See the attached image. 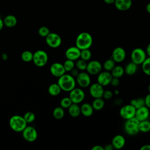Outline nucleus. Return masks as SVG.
<instances>
[{"label":"nucleus","instance_id":"f257e3e1","mask_svg":"<svg viewBox=\"0 0 150 150\" xmlns=\"http://www.w3.org/2000/svg\"><path fill=\"white\" fill-rule=\"evenodd\" d=\"M62 90L64 91H70L76 86V80L73 76L71 74H64L62 76L59 77L57 83Z\"/></svg>","mask_w":150,"mask_h":150},{"label":"nucleus","instance_id":"2eb2a0df","mask_svg":"<svg viewBox=\"0 0 150 150\" xmlns=\"http://www.w3.org/2000/svg\"><path fill=\"white\" fill-rule=\"evenodd\" d=\"M112 59L117 63H120L124 60L126 57L125 50L121 47H115L112 52Z\"/></svg>","mask_w":150,"mask_h":150},{"label":"nucleus","instance_id":"cd10ccee","mask_svg":"<svg viewBox=\"0 0 150 150\" xmlns=\"http://www.w3.org/2000/svg\"><path fill=\"white\" fill-rule=\"evenodd\" d=\"M139 130L142 132H148L150 131V121L147 120L139 121L138 125Z\"/></svg>","mask_w":150,"mask_h":150},{"label":"nucleus","instance_id":"dca6fc26","mask_svg":"<svg viewBox=\"0 0 150 150\" xmlns=\"http://www.w3.org/2000/svg\"><path fill=\"white\" fill-rule=\"evenodd\" d=\"M50 71L53 76L56 77H59L66 73L63 64L58 62L54 63L50 66Z\"/></svg>","mask_w":150,"mask_h":150},{"label":"nucleus","instance_id":"1a4fd4ad","mask_svg":"<svg viewBox=\"0 0 150 150\" xmlns=\"http://www.w3.org/2000/svg\"><path fill=\"white\" fill-rule=\"evenodd\" d=\"M22 132L23 138L28 142H33L38 138L37 131L32 126H26Z\"/></svg>","mask_w":150,"mask_h":150},{"label":"nucleus","instance_id":"4468645a","mask_svg":"<svg viewBox=\"0 0 150 150\" xmlns=\"http://www.w3.org/2000/svg\"><path fill=\"white\" fill-rule=\"evenodd\" d=\"M112 76L110 71H104L98 74L97 83L101 86H106L110 84Z\"/></svg>","mask_w":150,"mask_h":150},{"label":"nucleus","instance_id":"4be33fe9","mask_svg":"<svg viewBox=\"0 0 150 150\" xmlns=\"http://www.w3.org/2000/svg\"><path fill=\"white\" fill-rule=\"evenodd\" d=\"M3 21L4 25L8 28L14 27L17 23L16 18L12 15H8L6 16L4 19Z\"/></svg>","mask_w":150,"mask_h":150},{"label":"nucleus","instance_id":"49530a36","mask_svg":"<svg viewBox=\"0 0 150 150\" xmlns=\"http://www.w3.org/2000/svg\"><path fill=\"white\" fill-rule=\"evenodd\" d=\"M141 150H150V145L148 144V145H143L141 148Z\"/></svg>","mask_w":150,"mask_h":150},{"label":"nucleus","instance_id":"a19ab883","mask_svg":"<svg viewBox=\"0 0 150 150\" xmlns=\"http://www.w3.org/2000/svg\"><path fill=\"white\" fill-rule=\"evenodd\" d=\"M120 80H119V78H117V77H113L111 79V81L110 82V84L114 86V87H117L119 86L120 84Z\"/></svg>","mask_w":150,"mask_h":150},{"label":"nucleus","instance_id":"de8ad7c7","mask_svg":"<svg viewBox=\"0 0 150 150\" xmlns=\"http://www.w3.org/2000/svg\"><path fill=\"white\" fill-rule=\"evenodd\" d=\"M146 53L148 55L149 57H150V43L148 45L146 49Z\"/></svg>","mask_w":150,"mask_h":150},{"label":"nucleus","instance_id":"5701e85b","mask_svg":"<svg viewBox=\"0 0 150 150\" xmlns=\"http://www.w3.org/2000/svg\"><path fill=\"white\" fill-rule=\"evenodd\" d=\"M68 111L70 115L72 117H77L81 113L80 107L77 104L72 103L68 108Z\"/></svg>","mask_w":150,"mask_h":150},{"label":"nucleus","instance_id":"c9c22d12","mask_svg":"<svg viewBox=\"0 0 150 150\" xmlns=\"http://www.w3.org/2000/svg\"><path fill=\"white\" fill-rule=\"evenodd\" d=\"M64 68L66 70V71H70L73 68H74L75 64L74 63L73 60L67 59L63 63Z\"/></svg>","mask_w":150,"mask_h":150},{"label":"nucleus","instance_id":"412c9836","mask_svg":"<svg viewBox=\"0 0 150 150\" xmlns=\"http://www.w3.org/2000/svg\"><path fill=\"white\" fill-rule=\"evenodd\" d=\"M80 111H81V113L84 116L90 117L93 114L94 109L93 108L92 105H91L89 103H85L83 104L80 107Z\"/></svg>","mask_w":150,"mask_h":150},{"label":"nucleus","instance_id":"39448f33","mask_svg":"<svg viewBox=\"0 0 150 150\" xmlns=\"http://www.w3.org/2000/svg\"><path fill=\"white\" fill-rule=\"evenodd\" d=\"M32 61L36 66L43 67L47 63L48 55L45 51L38 50L33 53Z\"/></svg>","mask_w":150,"mask_h":150},{"label":"nucleus","instance_id":"603ef678","mask_svg":"<svg viewBox=\"0 0 150 150\" xmlns=\"http://www.w3.org/2000/svg\"><path fill=\"white\" fill-rule=\"evenodd\" d=\"M114 93H115V94H119V91H118V90H115V91H114Z\"/></svg>","mask_w":150,"mask_h":150},{"label":"nucleus","instance_id":"09e8293b","mask_svg":"<svg viewBox=\"0 0 150 150\" xmlns=\"http://www.w3.org/2000/svg\"><path fill=\"white\" fill-rule=\"evenodd\" d=\"M104 1L106 4H111L114 3L115 0H104Z\"/></svg>","mask_w":150,"mask_h":150},{"label":"nucleus","instance_id":"72a5a7b5","mask_svg":"<svg viewBox=\"0 0 150 150\" xmlns=\"http://www.w3.org/2000/svg\"><path fill=\"white\" fill-rule=\"evenodd\" d=\"M80 57L81 59H83V60H84L86 62L89 60L91 57V51L89 50V49L81 50Z\"/></svg>","mask_w":150,"mask_h":150},{"label":"nucleus","instance_id":"58836bf2","mask_svg":"<svg viewBox=\"0 0 150 150\" xmlns=\"http://www.w3.org/2000/svg\"><path fill=\"white\" fill-rule=\"evenodd\" d=\"M38 33L40 36L46 38L50 33V30L46 26H41L38 30Z\"/></svg>","mask_w":150,"mask_h":150},{"label":"nucleus","instance_id":"a211bd4d","mask_svg":"<svg viewBox=\"0 0 150 150\" xmlns=\"http://www.w3.org/2000/svg\"><path fill=\"white\" fill-rule=\"evenodd\" d=\"M149 115V111L148 108L144 105L138 109H136L135 117L139 121L147 120Z\"/></svg>","mask_w":150,"mask_h":150},{"label":"nucleus","instance_id":"a18cd8bd","mask_svg":"<svg viewBox=\"0 0 150 150\" xmlns=\"http://www.w3.org/2000/svg\"><path fill=\"white\" fill-rule=\"evenodd\" d=\"M114 149L112 144H107L104 147V150H112Z\"/></svg>","mask_w":150,"mask_h":150},{"label":"nucleus","instance_id":"aec40b11","mask_svg":"<svg viewBox=\"0 0 150 150\" xmlns=\"http://www.w3.org/2000/svg\"><path fill=\"white\" fill-rule=\"evenodd\" d=\"M111 144L115 149H121L125 144V139L121 135H117L112 138Z\"/></svg>","mask_w":150,"mask_h":150},{"label":"nucleus","instance_id":"20e7f679","mask_svg":"<svg viewBox=\"0 0 150 150\" xmlns=\"http://www.w3.org/2000/svg\"><path fill=\"white\" fill-rule=\"evenodd\" d=\"M139 121H138L135 117L126 120L124 124V129L127 134L130 135H136L139 132L138 125Z\"/></svg>","mask_w":150,"mask_h":150},{"label":"nucleus","instance_id":"6e6552de","mask_svg":"<svg viewBox=\"0 0 150 150\" xmlns=\"http://www.w3.org/2000/svg\"><path fill=\"white\" fill-rule=\"evenodd\" d=\"M69 97L73 103L79 104L83 101L85 94L82 89L75 87L70 91Z\"/></svg>","mask_w":150,"mask_h":150},{"label":"nucleus","instance_id":"f03ea898","mask_svg":"<svg viewBox=\"0 0 150 150\" xmlns=\"http://www.w3.org/2000/svg\"><path fill=\"white\" fill-rule=\"evenodd\" d=\"M93 44L92 36L88 32H83L78 35L76 39V46L80 50L89 49Z\"/></svg>","mask_w":150,"mask_h":150},{"label":"nucleus","instance_id":"0eeeda50","mask_svg":"<svg viewBox=\"0 0 150 150\" xmlns=\"http://www.w3.org/2000/svg\"><path fill=\"white\" fill-rule=\"evenodd\" d=\"M47 45L52 48H57L62 44V38L57 33L50 32V33L45 38Z\"/></svg>","mask_w":150,"mask_h":150},{"label":"nucleus","instance_id":"f3484780","mask_svg":"<svg viewBox=\"0 0 150 150\" xmlns=\"http://www.w3.org/2000/svg\"><path fill=\"white\" fill-rule=\"evenodd\" d=\"M81 50L76 46H71L65 52V56L67 59L71 60H77L80 57Z\"/></svg>","mask_w":150,"mask_h":150},{"label":"nucleus","instance_id":"e433bc0d","mask_svg":"<svg viewBox=\"0 0 150 150\" xmlns=\"http://www.w3.org/2000/svg\"><path fill=\"white\" fill-rule=\"evenodd\" d=\"M23 118L26 121V122L28 123H31L33 121H34L35 119V115L33 112L31 111H28L25 112V114L23 115Z\"/></svg>","mask_w":150,"mask_h":150},{"label":"nucleus","instance_id":"7c9ffc66","mask_svg":"<svg viewBox=\"0 0 150 150\" xmlns=\"http://www.w3.org/2000/svg\"><path fill=\"white\" fill-rule=\"evenodd\" d=\"M141 65L144 73L148 76H150V57L146 58Z\"/></svg>","mask_w":150,"mask_h":150},{"label":"nucleus","instance_id":"f8f14e48","mask_svg":"<svg viewBox=\"0 0 150 150\" xmlns=\"http://www.w3.org/2000/svg\"><path fill=\"white\" fill-rule=\"evenodd\" d=\"M76 81L79 86L83 88L87 87L91 83V79L89 74L86 72H81L76 76Z\"/></svg>","mask_w":150,"mask_h":150},{"label":"nucleus","instance_id":"393cba45","mask_svg":"<svg viewBox=\"0 0 150 150\" xmlns=\"http://www.w3.org/2000/svg\"><path fill=\"white\" fill-rule=\"evenodd\" d=\"M137 70V64L133 62L129 63L127 64L125 67L124 71L128 75L131 76L134 74Z\"/></svg>","mask_w":150,"mask_h":150},{"label":"nucleus","instance_id":"ea45409f","mask_svg":"<svg viewBox=\"0 0 150 150\" xmlns=\"http://www.w3.org/2000/svg\"><path fill=\"white\" fill-rule=\"evenodd\" d=\"M112 95H113V94H112V91H111L110 90H105L104 91L103 97L106 100H109L112 98Z\"/></svg>","mask_w":150,"mask_h":150},{"label":"nucleus","instance_id":"ddd939ff","mask_svg":"<svg viewBox=\"0 0 150 150\" xmlns=\"http://www.w3.org/2000/svg\"><path fill=\"white\" fill-rule=\"evenodd\" d=\"M104 91L103 86L98 83L92 84L89 89L90 95L94 98L103 97Z\"/></svg>","mask_w":150,"mask_h":150},{"label":"nucleus","instance_id":"c756f323","mask_svg":"<svg viewBox=\"0 0 150 150\" xmlns=\"http://www.w3.org/2000/svg\"><path fill=\"white\" fill-rule=\"evenodd\" d=\"M130 104L133 105L136 109H138L140 107L145 105L144 98H137L135 99H132L130 102Z\"/></svg>","mask_w":150,"mask_h":150},{"label":"nucleus","instance_id":"c03bdc74","mask_svg":"<svg viewBox=\"0 0 150 150\" xmlns=\"http://www.w3.org/2000/svg\"><path fill=\"white\" fill-rule=\"evenodd\" d=\"M91 150H104V147L101 145H94L91 148Z\"/></svg>","mask_w":150,"mask_h":150},{"label":"nucleus","instance_id":"9b49d317","mask_svg":"<svg viewBox=\"0 0 150 150\" xmlns=\"http://www.w3.org/2000/svg\"><path fill=\"white\" fill-rule=\"evenodd\" d=\"M102 66L100 62L97 60H91L87 63L86 70L90 74L96 75L101 72Z\"/></svg>","mask_w":150,"mask_h":150},{"label":"nucleus","instance_id":"7ed1b4c3","mask_svg":"<svg viewBox=\"0 0 150 150\" xmlns=\"http://www.w3.org/2000/svg\"><path fill=\"white\" fill-rule=\"evenodd\" d=\"M11 128L15 132H22L27 126V122L23 117L19 115L12 116L9 121Z\"/></svg>","mask_w":150,"mask_h":150},{"label":"nucleus","instance_id":"3c124183","mask_svg":"<svg viewBox=\"0 0 150 150\" xmlns=\"http://www.w3.org/2000/svg\"><path fill=\"white\" fill-rule=\"evenodd\" d=\"M146 11H147L149 13H150V2L147 4V5H146Z\"/></svg>","mask_w":150,"mask_h":150},{"label":"nucleus","instance_id":"f704fd0d","mask_svg":"<svg viewBox=\"0 0 150 150\" xmlns=\"http://www.w3.org/2000/svg\"><path fill=\"white\" fill-rule=\"evenodd\" d=\"M87 62L86 61L80 59H77V62L75 64V66L76 67V68L79 70H86V67H87Z\"/></svg>","mask_w":150,"mask_h":150},{"label":"nucleus","instance_id":"b1692460","mask_svg":"<svg viewBox=\"0 0 150 150\" xmlns=\"http://www.w3.org/2000/svg\"><path fill=\"white\" fill-rule=\"evenodd\" d=\"M61 90L62 89L57 83H53L48 88V92L52 96H58L60 93Z\"/></svg>","mask_w":150,"mask_h":150},{"label":"nucleus","instance_id":"a878e982","mask_svg":"<svg viewBox=\"0 0 150 150\" xmlns=\"http://www.w3.org/2000/svg\"><path fill=\"white\" fill-rule=\"evenodd\" d=\"M124 73V69L120 66H115L111 71V74L113 77L120 78Z\"/></svg>","mask_w":150,"mask_h":150},{"label":"nucleus","instance_id":"4c0bfd02","mask_svg":"<svg viewBox=\"0 0 150 150\" xmlns=\"http://www.w3.org/2000/svg\"><path fill=\"white\" fill-rule=\"evenodd\" d=\"M72 101H71L69 97H66L63 98L60 103V106L63 108H68L70 105L72 104Z\"/></svg>","mask_w":150,"mask_h":150},{"label":"nucleus","instance_id":"2f4dec72","mask_svg":"<svg viewBox=\"0 0 150 150\" xmlns=\"http://www.w3.org/2000/svg\"><path fill=\"white\" fill-rule=\"evenodd\" d=\"M115 66V62L112 58L106 60L103 64L104 69L105 70V71H111Z\"/></svg>","mask_w":150,"mask_h":150},{"label":"nucleus","instance_id":"79ce46f5","mask_svg":"<svg viewBox=\"0 0 150 150\" xmlns=\"http://www.w3.org/2000/svg\"><path fill=\"white\" fill-rule=\"evenodd\" d=\"M145 100V105L148 108H150V93L148 94L145 98H144Z\"/></svg>","mask_w":150,"mask_h":150},{"label":"nucleus","instance_id":"c85d7f7f","mask_svg":"<svg viewBox=\"0 0 150 150\" xmlns=\"http://www.w3.org/2000/svg\"><path fill=\"white\" fill-rule=\"evenodd\" d=\"M53 117L57 120H60L63 118L64 115V108L60 107H56L53 111Z\"/></svg>","mask_w":150,"mask_h":150},{"label":"nucleus","instance_id":"37998d69","mask_svg":"<svg viewBox=\"0 0 150 150\" xmlns=\"http://www.w3.org/2000/svg\"><path fill=\"white\" fill-rule=\"evenodd\" d=\"M70 73H71V75L73 77H76L78 74L79 73V71H78V69H75V68H73L71 71H70Z\"/></svg>","mask_w":150,"mask_h":150},{"label":"nucleus","instance_id":"6ab92c4d","mask_svg":"<svg viewBox=\"0 0 150 150\" xmlns=\"http://www.w3.org/2000/svg\"><path fill=\"white\" fill-rule=\"evenodd\" d=\"M116 8L120 11H124L129 9L132 5L131 0H115L114 2Z\"/></svg>","mask_w":150,"mask_h":150},{"label":"nucleus","instance_id":"423d86ee","mask_svg":"<svg viewBox=\"0 0 150 150\" xmlns=\"http://www.w3.org/2000/svg\"><path fill=\"white\" fill-rule=\"evenodd\" d=\"M146 52L141 48L137 47L134 49L131 54V59L132 62L137 65L141 64L146 58Z\"/></svg>","mask_w":150,"mask_h":150},{"label":"nucleus","instance_id":"9d476101","mask_svg":"<svg viewBox=\"0 0 150 150\" xmlns=\"http://www.w3.org/2000/svg\"><path fill=\"white\" fill-rule=\"evenodd\" d=\"M136 108L131 104H127L122 107L120 110V115L123 118L126 120L135 117Z\"/></svg>","mask_w":150,"mask_h":150},{"label":"nucleus","instance_id":"8fccbe9b","mask_svg":"<svg viewBox=\"0 0 150 150\" xmlns=\"http://www.w3.org/2000/svg\"><path fill=\"white\" fill-rule=\"evenodd\" d=\"M4 21L1 18H0V30H1L2 29V28L4 27Z\"/></svg>","mask_w":150,"mask_h":150},{"label":"nucleus","instance_id":"864d4df0","mask_svg":"<svg viewBox=\"0 0 150 150\" xmlns=\"http://www.w3.org/2000/svg\"><path fill=\"white\" fill-rule=\"evenodd\" d=\"M148 91H149V93H150V84H149V86H148Z\"/></svg>","mask_w":150,"mask_h":150},{"label":"nucleus","instance_id":"bb28decb","mask_svg":"<svg viewBox=\"0 0 150 150\" xmlns=\"http://www.w3.org/2000/svg\"><path fill=\"white\" fill-rule=\"evenodd\" d=\"M104 101L102 98V97L95 98L92 103V106L93 109L97 111L101 110L104 107Z\"/></svg>","mask_w":150,"mask_h":150},{"label":"nucleus","instance_id":"473e14b6","mask_svg":"<svg viewBox=\"0 0 150 150\" xmlns=\"http://www.w3.org/2000/svg\"><path fill=\"white\" fill-rule=\"evenodd\" d=\"M33 53L30 51L25 50L22 53L21 59L25 62H30L33 60Z\"/></svg>","mask_w":150,"mask_h":150}]
</instances>
